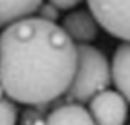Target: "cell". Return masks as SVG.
Segmentation results:
<instances>
[{
	"label": "cell",
	"mask_w": 130,
	"mask_h": 125,
	"mask_svg": "<svg viewBox=\"0 0 130 125\" xmlns=\"http://www.w3.org/2000/svg\"><path fill=\"white\" fill-rule=\"evenodd\" d=\"M75 62V43L55 22L28 15L0 32V85L17 103L35 107L60 99Z\"/></svg>",
	"instance_id": "obj_1"
},
{
	"label": "cell",
	"mask_w": 130,
	"mask_h": 125,
	"mask_svg": "<svg viewBox=\"0 0 130 125\" xmlns=\"http://www.w3.org/2000/svg\"><path fill=\"white\" fill-rule=\"evenodd\" d=\"M75 72L63 97L69 102L87 103L95 93L110 87V62L105 53L88 43H77Z\"/></svg>",
	"instance_id": "obj_2"
},
{
	"label": "cell",
	"mask_w": 130,
	"mask_h": 125,
	"mask_svg": "<svg viewBox=\"0 0 130 125\" xmlns=\"http://www.w3.org/2000/svg\"><path fill=\"white\" fill-rule=\"evenodd\" d=\"M100 27L119 40H130V0H87Z\"/></svg>",
	"instance_id": "obj_3"
},
{
	"label": "cell",
	"mask_w": 130,
	"mask_h": 125,
	"mask_svg": "<svg viewBox=\"0 0 130 125\" xmlns=\"http://www.w3.org/2000/svg\"><path fill=\"white\" fill-rule=\"evenodd\" d=\"M88 114L95 125H125L128 117V100L117 90L99 92L88 100Z\"/></svg>",
	"instance_id": "obj_4"
},
{
	"label": "cell",
	"mask_w": 130,
	"mask_h": 125,
	"mask_svg": "<svg viewBox=\"0 0 130 125\" xmlns=\"http://www.w3.org/2000/svg\"><path fill=\"white\" fill-rule=\"evenodd\" d=\"M62 28L73 43H90L97 38L99 23L88 10H73L63 17Z\"/></svg>",
	"instance_id": "obj_5"
},
{
	"label": "cell",
	"mask_w": 130,
	"mask_h": 125,
	"mask_svg": "<svg viewBox=\"0 0 130 125\" xmlns=\"http://www.w3.org/2000/svg\"><path fill=\"white\" fill-rule=\"evenodd\" d=\"M110 80L115 85L117 92L130 99V45L128 42H123L113 52L110 64Z\"/></svg>",
	"instance_id": "obj_6"
},
{
	"label": "cell",
	"mask_w": 130,
	"mask_h": 125,
	"mask_svg": "<svg viewBox=\"0 0 130 125\" xmlns=\"http://www.w3.org/2000/svg\"><path fill=\"white\" fill-rule=\"evenodd\" d=\"M45 125H95V122L82 103L65 102L50 110Z\"/></svg>",
	"instance_id": "obj_7"
},
{
	"label": "cell",
	"mask_w": 130,
	"mask_h": 125,
	"mask_svg": "<svg viewBox=\"0 0 130 125\" xmlns=\"http://www.w3.org/2000/svg\"><path fill=\"white\" fill-rule=\"evenodd\" d=\"M42 2L43 0H0V28L23 17L34 15Z\"/></svg>",
	"instance_id": "obj_8"
},
{
	"label": "cell",
	"mask_w": 130,
	"mask_h": 125,
	"mask_svg": "<svg viewBox=\"0 0 130 125\" xmlns=\"http://www.w3.org/2000/svg\"><path fill=\"white\" fill-rule=\"evenodd\" d=\"M19 108L15 102L8 97L0 99V125H17Z\"/></svg>",
	"instance_id": "obj_9"
},
{
	"label": "cell",
	"mask_w": 130,
	"mask_h": 125,
	"mask_svg": "<svg viewBox=\"0 0 130 125\" xmlns=\"http://www.w3.org/2000/svg\"><path fill=\"white\" fill-rule=\"evenodd\" d=\"M37 17L43 20H48V22H57L58 17H60V10H58L55 5H52L50 2H42L37 8Z\"/></svg>",
	"instance_id": "obj_10"
},
{
	"label": "cell",
	"mask_w": 130,
	"mask_h": 125,
	"mask_svg": "<svg viewBox=\"0 0 130 125\" xmlns=\"http://www.w3.org/2000/svg\"><path fill=\"white\" fill-rule=\"evenodd\" d=\"M52 5L58 8V10H70V8H75L77 5L82 4V0H47Z\"/></svg>",
	"instance_id": "obj_11"
},
{
	"label": "cell",
	"mask_w": 130,
	"mask_h": 125,
	"mask_svg": "<svg viewBox=\"0 0 130 125\" xmlns=\"http://www.w3.org/2000/svg\"><path fill=\"white\" fill-rule=\"evenodd\" d=\"M2 97H5V92H4V88H2V85H0V99Z\"/></svg>",
	"instance_id": "obj_12"
}]
</instances>
